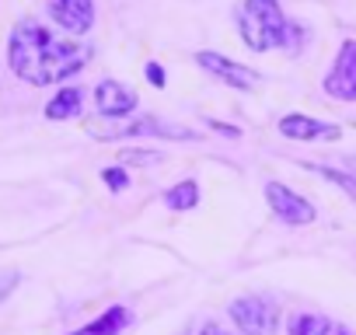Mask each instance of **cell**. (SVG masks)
Returning <instances> with one entry per match:
<instances>
[{"mask_svg": "<svg viewBox=\"0 0 356 335\" xmlns=\"http://www.w3.org/2000/svg\"><path fill=\"white\" fill-rule=\"evenodd\" d=\"M8 63L15 77H22L25 84L46 88V84H56L77 74L88 63V49L74 39H60L39 22H22L11 32Z\"/></svg>", "mask_w": 356, "mask_h": 335, "instance_id": "1", "label": "cell"}, {"mask_svg": "<svg viewBox=\"0 0 356 335\" xmlns=\"http://www.w3.org/2000/svg\"><path fill=\"white\" fill-rule=\"evenodd\" d=\"M234 18H238L241 42L255 53H269L276 46H293V39L300 32L297 25L286 22L276 0H241Z\"/></svg>", "mask_w": 356, "mask_h": 335, "instance_id": "2", "label": "cell"}, {"mask_svg": "<svg viewBox=\"0 0 356 335\" xmlns=\"http://www.w3.org/2000/svg\"><path fill=\"white\" fill-rule=\"evenodd\" d=\"M231 321L241 328V335H276L280 311L266 297H238L231 304Z\"/></svg>", "mask_w": 356, "mask_h": 335, "instance_id": "3", "label": "cell"}, {"mask_svg": "<svg viewBox=\"0 0 356 335\" xmlns=\"http://www.w3.org/2000/svg\"><path fill=\"white\" fill-rule=\"evenodd\" d=\"M325 95L339 101H356V39L339 46V56L325 77Z\"/></svg>", "mask_w": 356, "mask_h": 335, "instance_id": "4", "label": "cell"}, {"mask_svg": "<svg viewBox=\"0 0 356 335\" xmlns=\"http://www.w3.org/2000/svg\"><path fill=\"white\" fill-rule=\"evenodd\" d=\"M266 199H269V210H273L283 224H290V227H304V224L314 220V206H311L304 196H297L293 189L280 186V182H269V186H266Z\"/></svg>", "mask_w": 356, "mask_h": 335, "instance_id": "5", "label": "cell"}, {"mask_svg": "<svg viewBox=\"0 0 356 335\" xmlns=\"http://www.w3.org/2000/svg\"><path fill=\"white\" fill-rule=\"evenodd\" d=\"M49 18L63 32L84 35L95 25V4H91V0H49Z\"/></svg>", "mask_w": 356, "mask_h": 335, "instance_id": "6", "label": "cell"}, {"mask_svg": "<svg viewBox=\"0 0 356 335\" xmlns=\"http://www.w3.org/2000/svg\"><path fill=\"white\" fill-rule=\"evenodd\" d=\"M196 63H200L203 70L224 77V81H227L231 88H238V91H252V88L259 84V74H255L252 67H241V63H234V60H227V56H220V53H196Z\"/></svg>", "mask_w": 356, "mask_h": 335, "instance_id": "7", "label": "cell"}, {"mask_svg": "<svg viewBox=\"0 0 356 335\" xmlns=\"http://www.w3.org/2000/svg\"><path fill=\"white\" fill-rule=\"evenodd\" d=\"M95 105H98L102 115L119 119V115H129L136 108V91L126 88L122 81H102L95 88Z\"/></svg>", "mask_w": 356, "mask_h": 335, "instance_id": "8", "label": "cell"}, {"mask_svg": "<svg viewBox=\"0 0 356 335\" xmlns=\"http://www.w3.org/2000/svg\"><path fill=\"white\" fill-rule=\"evenodd\" d=\"M280 133L290 136V140H339V126L332 122H318L311 115H300V112H290L280 119Z\"/></svg>", "mask_w": 356, "mask_h": 335, "instance_id": "9", "label": "cell"}, {"mask_svg": "<svg viewBox=\"0 0 356 335\" xmlns=\"http://www.w3.org/2000/svg\"><path fill=\"white\" fill-rule=\"evenodd\" d=\"M290 335H353L346 325L325 318V314H311V311H300L290 318Z\"/></svg>", "mask_w": 356, "mask_h": 335, "instance_id": "10", "label": "cell"}, {"mask_svg": "<svg viewBox=\"0 0 356 335\" xmlns=\"http://www.w3.org/2000/svg\"><path fill=\"white\" fill-rule=\"evenodd\" d=\"M126 325H129V311L126 307H108L98 321H91V325H84L70 335H119Z\"/></svg>", "mask_w": 356, "mask_h": 335, "instance_id": "11", "label": "cell"}, {"mask_svg": "<svg viewBox=\"0 0 356 335\" xmlns=\"http://www.w3.org/2000/svg\"><path fill=\"white\" fill-rule=\"evenodd\" d=\"M81 88H63V91H56V98L46 105V115L49 119H74L77 112H81Z\"/></svg>", "mask_w": 356, "mask_h": 335, "instance_id": "12", "label": "cell"}, {"mask_svg": "<svg viewBox=\"0 0 356 335\" xmlns=\"http://www.w3.org/2000/svg\"><path fill=\"white\" fill-rule=\"evenodd\" d=\"M164 203H168L171 210H193V206L200 203V186H196V182H178V186H171V189L164 193Z\"/></svg>", "mask_w": 356, "mask_h": 335, "instance_id": "13", "label": "cell"}, {"mask_svg": "<svg viewBox=\"0 0 356 335\" xmlns=\"http://www.w3.org/2000/svg\"><path fill=\"white\" fill-rule=\"evenodd\" d=\"M311 172H318V175H325V179H332L335 186H342L353 199H356V179H349V175H339V172H332V168H311Z\"/></svg>", "mask_w": 356, "mask_h": 335, "instance_id": "14", "label": "cell"}, {"mask_svg": "<svg viewBox=\"0 0 356 335\" xmlns=\"http://www.w3.org/2000/svg\"><path fill=\"white\" fill-rule=\"evenodd\" d=\"M102 182H105L108 189H115V193H119V189H126V186H129V175L122 172V168H105V172H102Z\"/></svg>", "mask_w": 356, "mask_h": 335, "instance_id": "15", "label": "cell"}, {"mask_svg": "<svg viewBox=\"0 0 356 335\" xmlns=\"http://www.w3.org/2000/svg\"><path fill=\"white\" fill-rule=\"evenodd\" d=\"M122 161H129V164H157L161 154L157 150H122Z\"/></svg>", "mask_w": 356, "mask_h": 335, "instance_id": "16", "label": "cell"}, {"mask_svg": "<svg viewBox=\"0 0 356 335\" xmlns=\"http://www.w3.org/2000/svg\"><path fill=\"white\" fill-rule=\"evenodd\" d=\"M147 77H150V81H154V84H157V88H161V84H164V70H161V67H157V63H150V67H147Z\"/></svg>", "mask_w": 356, "mask_h": 335, "instance_id": "17", "label": "cell"}, {"mask_svg": "<svg viewBox=\"0 0 356 335\" xmlns=\"http://www.w3.org/2000/svg\"><path fill=\"white\" fill-rule=\"evenodd\" d=\"M196 335H227V332H224V328H220L217 321H207V325H203V328H200Z\"/></svg>", "mask_w": 356, "mask_h": 335, "instance_id": "18", "label": "cell"}]
</instances>
